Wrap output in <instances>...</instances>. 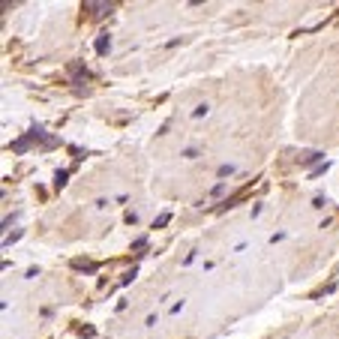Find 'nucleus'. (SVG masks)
Segmentation results:
<instances>
[{
  "mask_svg": "<svg viewBox=\"0 0 339 339\" xmlns=\"http://www.w3.org/2000/svg\"><path fill=\"white\" fill-rule=\"evenodd\" d=\"M132 279H135V267H132V270H129V273H123V279H120V282H123V285H126V282H132Z\"/></svg>",
  "mask_w": 339,
  "mask_h": 339,
  "instance_id": "8",
  "label": "nucleus"
},
{
  "mask_svg": "<svg viewBox=\"0 0 339 339\" xmlns=\"http://www.w3.org/2000/svg\"><path fill=\"white\" fill-rule=\"evenodd\" d=\"M183 156H186V159H195V156H198V150H195V147H189V150H183Z\"/></svg>",
  "mask_w": 339,
  "mask_h": 339,
  "instance_id": "7",
  "label": "nucleus"
},
{
  "mask_svg": "<svg viewBox=\"0 0 339 339\" xmlns=\"http://www.w3.org/2000/svg\"><path fill=\"white\" fill-rule=\"evenodd\" d=\"M168 222H171V213L165 210V213H162L159 219H153V228H165V225H168Z\"/></svg>",
  "mask_w": 339,
  "mask_h": 339,
  "instance_id": "3",
  "label": "nucleus"
},
{
  "mask_svg": "<svg viewBox=\"0 0 339 339\" xmlns=\"http://www.w3.org/2000/svg\"><path fill=\"white\" fill-rule=\"evenodd\" d=\"M111 51V33H99L96 36V54L102 57V54H108Z\"/></svg>",
  "mask_w": 339,
  "mask_h": 339,
  "instance_id": "1",
  "label": "nucleus"
},
{
  "mask_svg": "<svg viewBox=\"0 0 339 339\" xmlns=\"http://www.w3.org/2000/svg\"><path fill=\"white\" fill-rule=\"evenodd\" d=\"M207 111H210V108H207V102H201V105H195V111H192V117H204Z\"/></svg>",
  "mask_w": 339,
  "mask_h": 339,
  "instance_id": "5",
  "label": "nucleus"
},
{
  "mask_svg": "<svg viewBox=\"0 0 339 339\" xmlns=\"http://www.w3.org/2000/svg\"><path fill=\"white\" fill-rule=\"evenodd\" d=\"M84 9H90L93 15H105V12H111L108 3H93V0H90V3H84Z\"/></svg>",
  "mask_w": 339,
  "mask_h": 339,
  "instance_id": "2",
  "label": "nucleus"
},
{
  "mask_svg": "<svg viewBox=\"0 0 339 339\" xmlns=\"http://www.w3.org/2000/svg\"><path fill=\"white\" fill-rule=\"evenodd\" d=\"M216 174H219V177H231V174H234V165H219Z\"/></svg>",
  "mask_w": 339,
  "mask_h": 339,
  "instance_id": "6",
  "label": "nucleus"
},
{
  "mask_svg": "<svg viewBox=\"0 0 339 339\" xmlns=\"http://www.w3.org/2000/svg\"><path fill=\"white\" fill-rule=\"evenodd\" d=\"M225 189H228V183H225V180H222V183H216V186H213V189H210V195H213V198H219V195H222Z\"/></svg>",
  "mask_w": 339,
  "mask_h": 339,
  "instance_id": "4",
  "label": "nucleus"
},
{
  "mask_svg": "<svg viewBox=\"0 0 339 339\" xmlns=\"http://www.w3.org/2000/svg\"><path fill=\"white\" fill-rule=\"evenodd\" d=\"M66 177H69L66 171H57V186H63V183H66Z\"/></svg>",
  "mask_w": 339,
  "mask_h": 339,
  "instance_id": "9",
  "label": "nucleus"
}]
</instances>
